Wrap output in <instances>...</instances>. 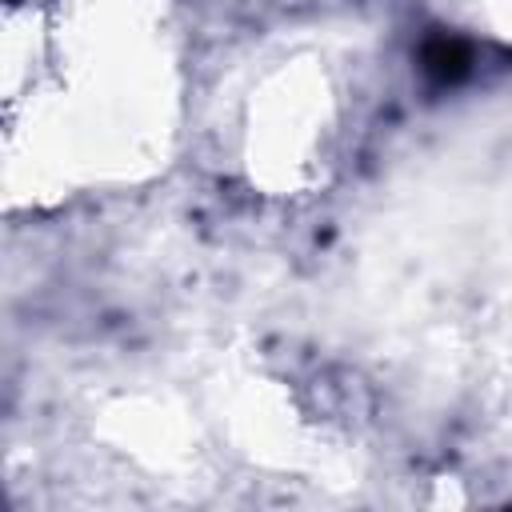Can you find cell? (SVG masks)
Returning <instances> with one entry per match:
<instances>
[{
  "label": "cell",
  "instance_id": "obj_1",
  "mask_svg": "<svg viewBox=\"0 0 512 512\" xmlns=\"http://www.w3.org/2000/svg\"><path fill=\"white\" fill-rule=\"evenodd\" d=\"M420 72L436 88H452L472 72V44L448 32H436L420 44Z\"/></svg>",
  "mask_w": 512,
  "mask_h": 512
}]
</instances>
